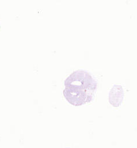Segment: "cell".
Masks as SVG:
<instances>
[{
	"mask_svg": "<svg viewBox=\"0 0 137 148\" xmlns=\"http://www.w3.org/2000/svg\"><path fill=\"white\" fill-rule=\"evenodd\" d=\"M65 88L79 93L94 97L97 81L87 71L78 69L72 72L64 80Z\"/></svg>",
	"mask_w": 137,
	"mask_h": 148,
	"instance_id": "obj_1",
	"label": "cell"
}]
</instances>
